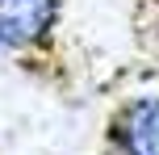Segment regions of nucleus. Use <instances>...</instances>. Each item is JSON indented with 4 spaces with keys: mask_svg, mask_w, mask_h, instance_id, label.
Instances as JSON below:
<instances>
[{
    "mask_svg": "<svg viewBox=\"0 0 159 155\" xmlns=\"http://www.w3.org/2000/svg\"><path fill=\"white\" fill-rule=\"evenodd\" d=\"M59 21V0H0V50H25Z\"/></svg>",
    "mask_w": 159,
    "mask_h": 155,
    "instance_id": "1",
    "label": "nucleus"
},
{
    "mask_svg": "<svg viewBox=\"0 0 159 155\" xmlns=\"http://www.w3.org/2000/svg\"><path fill=\"white\" fill-rule=\"evenodd\" d=\"M113 134H117L121 155H159V97L130 101Z\"/></svg>",
    "mask_w": 159,
    "mask_h": 155,
    "instance_id": "2",
    "label": "nucleus"
}]
</instances>
